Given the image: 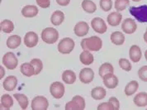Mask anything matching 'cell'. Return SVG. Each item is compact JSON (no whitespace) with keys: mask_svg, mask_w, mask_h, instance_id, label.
Segmentation results:
<instances>
[{"mask_svg":"<svg viewBox=\"0 0 147 110\" xmlns=\"http://www.w3.org/2000/svg\"><path fill=\"white\" fill-rule=\"evenodd\" d=\"M88 31H89V27L88 23L86 22H83V21L77 22L74 28V34L77 36H84L85 35L88 34Z\"/></svg>","mask_w":147,"mask_h":110,"instance_id":"cell-12","label":"cell"},{"mask_svg":"<svg viewBox=\"0 0 147 110\" xmlns=\"http://www.w3.org/2000/svg\"><path fill=\"white\" fill-rule=\"evenodd\" d=\"M59 38V32L54 28H47L41 32V40L47 44H54Z\"/></svg>","mask_w":147,"mask_h":110,"instance_id":"cell-3","label":"cell"},{"mask_svg":"<svg viewBox=\"0 0 147 110\" xmlns=\"http://www.w3.org/2000/svg\"><path fill=\"white\" fill-rule=\"evenodd\" d=\"M81 47L84 51H98L102 47V41L97 36H92L88 38H84L81 41Z\"/></svg>","mask_w":147,"mask_h":110,"instance_id":"cell-1","label":"cell"},{"mask_svg":"<svg viewBox=\"0 0 147 110\" xmlns=\"http://www.w3.org/2000/svg\"><path fill=\"white\" fill-rule=\"evenodd\" d=\"M99 4H100V7L104 12H108L113 7V1L112 0H100Z\"/></svg>","mask_w":147,"mask_h":110,"instance_id":"cell-36","label":"cell"},{"mask_svg":"<svg viewBox=\"0 0 147 110\" xmlns=\"http://www.w3.org/2000/svg\"><path fill=\"white\" fill-rule=\"evenodd\" d=\"M108 102L112 103V105L113 106L114 110H118L120 109V103L119 100L116 98V97H111L108 100Z\"/></svg>","mask_w":147,"mask_h":110,"instance_id":"cell-39","label":"cell"},{"mask_svg":"<svg viewBox=\"0 0 147 110\" xmlns=\"http://www.w3.org/2000/svg\"><path fill=\"white\" fill-rule=\"evenodd\" d=\"M22 38L18 35H13L10 36L7 40V47L10 49L18 48L21 45Z\"/></svg>","mask_w":147,"mask_h":110,"instance_id":"cell-21","label":"cell"},{"mask_svg":"<svg viewBox=\"0 0 147 110\" xmlns=\"http://www.w3.org/2000/svg\"><path fill=\"white\" fill-rule=\"evenodd\" d=\"M129 13L139 22H147V5H141L139 7H130Z\"/></svg>","mask_w":147,"mask_h":110,"instance_id":"cell-2","label":"cell"},{"mask_svg":"<svg viewBox=\"0 0 147 110\" xmlns=\"http://www.w3.org/2000/svg\"><path fill=\"white\" fill-rule=\"evenodd\" d=\"M84 109H85L84 99L80 95L73 97L72 100L65 104L66 110H84Z\"/></svg>","mask_w":147,"mask_h":110,"instance_id":"cell-5","label":"cell"},{"mask_svg":"<svg viewBox=\"0 0 147 110\" xmlns=\"http://www.w3.org/2000/svg\"><path fill=\"white\" fill-rule=\"evenodd\" d=\"M134 103L137 107H146L147 106V93L140 92L134 97Z\"/></svg>","mask_w":147,"mask_h":110,"instance_id":"cell-19","label":"cell"},{"mask_svg":"<svg viewBox=\"0 0 147 110\" xmlns=\"http://www.w3.org/2000/svg\"><path fill=\"white\" fill-rule=\"evenodd\" d=\"M98 110H114L113 106L110 102H104V103H100L98 106Z\"/></svg>","mask_w":147,"mask_h":110,"instance_id":"cell-38","label":"cell"},{"mask_svg":"<svg viewBox=\"0 0 147 110\" xmlns=\"http://www.w3.org/2000/svg\"><path fill=\"white\" fill-rule=\"evenodd\" d=\"M145 58H146V60L147 61V50L145 51Z\"/></svg>","mask_w":147,"mask_h":110,"instance_id":"cell-44","label":"cell"},{"mask_svg":"<svg viewBox=\"0 0 147 110\" xmlns=\"http://www.w3.org/2000/svg\"><path fill=\"white\" fill-rule=\"evenodd\" d=\"M1 31L5 33H11L14 30V24L12 21L3 20L0 23Z\"/></svg>","mask_w":147,"mask_h":110,"instance_id":"cell-32","label":"cell"},{"mask_svg":"<svg viewBox=\"0 0 147 110\" xmlns=\"http://www.w3.org/2000/svg\"><path fill=\"white\" fill-rule=\"evenodd\" d=\"M94 72L91 68H84L80 72V80L84 84H89L93 81Z\"/></svg>","mask_w":147,"mask_h":110,"instance_id":"cell-11","label":"cell"},{"mask_svg":"<svg viewBox=\"0 0 147 110\" xmlns=\"http://www.w3.org/2000/svg\"><path fill=\"white\" fill-rule=\"evenodd\" d=\"M132 1H134V2H140L141 0H132Z\"/></svg>","mask_w":147,"mask_h":110,"instance_id":"cell-45","label":"cell"},{"mask_svg":"<svg viewBox=\"0 0 147 110\" xmlns=\"http://www.w3.org/2000/svg\"><path fill=\"white\" fill-rule=\"evenodd\" d=\"M137 28L136 22L132 18H126L121 23V29L124 33L127 34H132Z\"/></svg>","mask_w":147,"mask_h":110,"instance_id":"cell-10","label":"cell"},{"mask_svg":"<svg viewBox=\"0 0 147 110\" xmlns=\"http://www.w3.org/2000/svg\"><path fill=\"white\" fill-rule=\"evenodd\" d=\"M130 5V1L129 0H116L114 7L117 9V12L123 11Z\"/></svg>","mask_w":147,"mask_h":110,"instance_id":"cell-33","label":"cell"},{"mask_svg":"<svg viewBox=\"0 0 147 110\" xmlns=\"http://www.w3.org/2000/svg\"><path fill=\"white\" fill-rule=\"evenodd\" d=\"M21 73L27 77H31L35 75V69L31 63H23L20 66Z\"/></svg>","mask_w":147,"mask_h":110,"instance_id":"cell-25","label":"cell"},{"mask_svg":"<svg viewBox=\"0 0 147 110\" xmlns=\"http://www.w3.org/2000/svg\"><path fill=\"white\" fill-rule=\"evenodd\" d=\"M144 40H145V41L147 43V28L146 32H145V34H144Z\"/></svg>","mask_w":147,"mask_h":110,"instance_id":"cell-43","label":"cell"},{"mask_svg":"<svg viewBox=\"0 0 147 110\" xmlns=\"http://www.w3.org/2000/svg\"><path fill=\"white\" fill-rule=\"evenodd\" d=\"M50 92L55 99H60L65 94V86L59 81L54 82L50 86Z\"/></svg>","mask_w":147,"mask_h":110,"instance_id":"cell-7","label":"cell"},{"mask_svg":"<svg viewBox=\"0 0 147 110\" xmlns=\"http://www.w3.org/2000/svg\"><path fill=\"white\" fill-rule=\"evenodd\" d=\"M80 60L81 63L84 65H91L94 61V57L92 53L88 51H84L80 55Z\"/></svg>","mask_w":147,"mask_h":110,"instance_id":"cell-24","label":"cell"},{"mask_svg":"<svg viewBox=\"0 0 147 110\" xmlns=\"http://www.w3.org/2000/svg\"><path fill=\"white\" fill-rule=\"evenodd\" d=\"M35 69V75H38L43 69V63L40 59H32L30 62Z\"/></svg>","mask_w":147,"mask_h":110,"instance_id":"cell-34","label":"cell"},{"mask_svg":"<svg viewBox=\"0 0 147 110\" xmlns=\"http://www.w3.org/2000/svg\"><path fill=\"white\" fill-rule=\"evenodd\" d=\"M106 90L102 87H95L91 91V96L95 100L103 99L106 96Z\"/></svg>","mask_w":147,"mask_h":110,"instance_id":"cell-27","label":"cell"},{"mask_svg":"<svg viewBox=\"0 0 147 110\" xmlns=\"http://www.w3.org/2000/svg\"><path fill=\"white\" fill-rule=\"evenodd\" d=\"M69 2H70V0H56V3L62 7L67 6L69 3Z\"/></svg>","mask_w":147,"mask_h":110,"instance_id":"cell-41","label":"cell"},{"mask_svg":"<svg viewBox=\"0 0 147 110\" xmlns=\"http://www.w3.org/2000/svg\"><path fill=\"white\" fill-rule=\"evenodd\" d=\"M13 105V99L9 94H3L1 97V109H9Z\"/></svg>","mask_w":147,"mask_h":110,"instance_id":"cell-30","label":"cell"},{"mask_svg":"<svg viewBox=\"0 0 147 110\" xmlns=\"http://www.w3.org/2000/svg\"><path fill=\"white\" fill-rule=\"evenodd\" d=\"M75 47V43L72 38L65 37L58 44V51L61 54H69Z\"/></svg>","mask_w":147,"mask_h":110,"instance_id":"cell-4","label":"cell"},{"mask_svg":"<svg viewBox=\"0 0 147 110\" xmlns=\"http://www.w3.org/2000/svg\"><path fill=\"white\" fill-rule=\"evenodd\" d=\"M37 5L42 8H47L51 5V1L50 0H36Z\"/></svg>","mask_w":147,"mask_h":110,"instance_id":"cell-40","label":"cell"},{"mask_svg":"<svg viewBox=\"0 0 147 110\" xmlns=\"http://www.w3.org/2000/svg\"><path fill=\"white\" fill-rule=\"evenodd\" d=\"M118 63H119V66L123 70H125V71L129 72V71H131V69H132V66H131V62L129 61L128 60H127V59H125V58H121Z\"/></svg>","mask_w":147,"mask_h":110,"instance_id":"cell-35","label":"cell"},{"mask_svg":"<svg viewBox=\"0 0 147 110\" xmlns=\"http://www.w3.org/2000/svg\"><path fill=\"white\" fill-rule=\"evenodd\" d=\"M139 88V84L136 80H131L127 84L125 87V94L127 96H131L134 94Z\"/></svg>","mask_w":147,"mask_h":110,"instance_id":"cell-28","label":"cell"},{"mask_svg":"<svg viewBox=\"0 0 147 110\" xmlns=\"http://www.w3.org/2000/svg\"><path fill=\"white\" fill-rule=\"evenodd\" d=\"M3 64L8 70H14L18 65V60L13 52H7L3 56Z\"/></svg>","mask_w":147,"mask_h":110,"instance_id":"cell-6","label":"cell"},{"mask_svg":"<svg viewBox=\"0 0 147 110\" xmlns=\"http://www.w3.org/2000/svg\"><path fill=\"white\" fill-rule=\"evenodd\" d=\"M18 85V79L14 76H9L4 80L3 83V89L7 91H13Z\"/></svg>","mask_w":147,"mask_h":110,"instance_id":"cell-15","label":"cell"},{"mask_svg":"<svg viewBox=\"0 0 147 110\" xmlns=\"http://www.w3.org/2000/svg\"><path fill=\"white\" fill-rule=\"evenodd\" d=\"M110 39H111V41L113 44L116 45V46H121L125 42V36L121 32L117 31L111 34Z\"/></svg>","mask_w":147,"mask_h":110,"instance_id":"cell-22","label":"cell"},{"mask_svg":"<svg viewBox=\"0 0 147 110\" xmlns=\"http://www.w3.org/2000/svg\"><path fill=\"white\" fill-rule=\"evenodd\" d=\"M13 97L18 102L22 109H27V108L28 107V103H29L27 95L23 94H14Z\"/></svg>","mask_w":147,"mask_h":110,"instance_id":"cell-31","label":"cell"},{"mask_svg":"<svg viewBox=\"0 0 147 110\" xmlns=\"http://www.w3.org/2000/svg\"><path fill=\"white\" fill-rule=\"evenodd\" d=\"M62 80L63 81L68 84H72L74 83L75 82L76 80V76H75V73L74 72L73 70H66L63 72L62 74Z\"/></svg>","mask_w":147,"mask_h":110,"instance_id":"cell-26","label":"cell"},{"mask_svg":"<svg viewBox=\"0 0 147 110\" xmlns=\"http://www.w3.org/2000/svg\"><path fill=\"white\" fill-rule=\"evenodd\" d=\"M22 14L25 18H34L38 14V8L34 5H27L22 9Z\"/></svg>","mask_w":147,"mask_h":110,"instance_id":"cell-18","label":"cell"},{"mask_svg":"<svg viewBox=\"0 0 147 110\" xmlns=\"http://www.w3.org/2000/svg\"><path fill=\"white\" fill-rule=\"evenodd\" d=\"M129 56L130 59L134 62V63H137L140 61L142 53H141V50L140 47H138L137 45H133L131 47V48L129 50Z\"/></svg>","mask_w":147,"mask_h":110,"instance_id":"cell-17","label":"cell"},{"mask_svg":"<svg viewBox=\"0 0 147 110\" xmlns=\"http://www.w3.org/2000/svg\"><path fill=\"white\" fill-rule=\"evenodd\" d=\"M38 43V36L34 32H28L24 36V44L27 47H34Z\"/></svg>","mask_w":147,"mask_h":110,"instance_id":"cell-13","label":"cell"},{"mask_svg":"<svg viewBox=\"0 0 147 110\" xmlns=\"http://www.w3.org/2000/svg\"><path fill=\"white\" fill-rule=\"evenodd\" d=\"M121 19H122V15L118 12H113L108 14L107 18V23L111 27H117L118 25H120Z\"/></svg>","mask_w":147,"mask_h":110,"instance_id":"cell-16","label":"cell"},{"mask_svg":"<svg viewBox=\"0 0 147 110\" xmlns=\"http://www.w3.org/2000/svg\"><path fill=\"white\" fill-rule=\"evenodd\" d=\"M114 72V68L112 64L108 63V62H105L102 65H101V66L99 67L98 70V73L99 76L102 79L106 75L108 74H113Z\"/></svg>","mask_w":147,"mask_h":110,"instance_id":"cell-23","label":"cell"},{"mask_svg":"<svg viewBox=\"0 0 147 110\" xmlns=\"http://www.w3.org/2000/svg\"><path fill=\"white\" fill-rule=\"evenodd\" d=\"M4 75H5V70L3 66H0V79L1 80H2V78H3Z\"/></svg>","mask_w":147,"mask_h":110,"instance_id":"cell-42","label":"cell"},{"mask_svg":"<svg viewBox=\"0 0 147 110\" xmlns=\"http://www.w3.org/2000/svg\"><path fill=\"white\" fill-rule=\"evenodd\" d=\"M103 80V84L104 85L107 87L108 89H115L117 85H118V79L117 77L113 74H108V75H106L102 78Z\"/></svg>","mask_w":147,"mask_h":110,"instance_id":"cell-14","label":"cell"},{"mask_svg":"<svg viewBox=\"0 0 147 110\" xmlns=\"http://www.w3.org/2000/svg\"><path fill=\"white\" fill-rule=\"evenodd\" d=\"M49 107V102L46 97L36 96L32 101V110H47Z\"/></svg>","mask_w":147,"mask_h":110,"instance_id":"cell-8","label":"cell"},{"mask_svg":"<svg viewBox=\"0 0 147 110\" xmlns=\"http://www.w3.org/2000/svg\"><path fill=\"white\" fill-rule=\"evenodd\" d=\"M81 5H82L83 9L88 13H94V12L97 10L96 4L91 0H83Z\"/></svg>","mask_w":147,"mask_h":110,"instance_id":"cell-29","label":"cell"},{"mask_svg":"<svg viewBox=\"0 0 147 110\" xmlns=\"http://www.w3.org/2000/svg\"><path fill=\"white\" fill-rule=\"evenodd\" d=\"M64 20H65V14L60 10L55 11L51 17V22L54 26H60Z\"/></svg>","mask_w":147,"mask_h":110,"instance_id":"cell-20","label":"cell"},{"mask_svg":"<svg viewBox=\"0 0 147 110\" xmlns=\"http://www.w3.org/2000/svg\"><path fill=\"white\" fill-rule=\"evenodd\" d=\"M91 27L93 28L94 32L99 34H104L107 30L106 22L101 18H94L91 22Z\"/></svg>","mask_w":147,"mask_h":110,"instance_id":"cell-9","label":"cell"},{"mask_svg":"<svg viewBox=\"0 0 147 110\" xmlns=\"http://www.w3.org/2000/svg\"><path fill=\"white\" fill-rule=\"evenodd\" d=\"M138 76L144 82H147V65L141 66L138 70Z\"/></svg>","mask_w":147,"mask_h":110,"instance_id":"cell-37","label":"cell"}]
</instances>
